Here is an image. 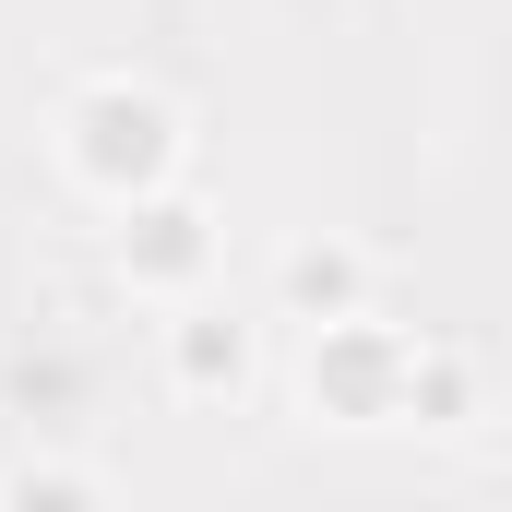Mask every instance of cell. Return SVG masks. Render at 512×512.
I'll use <instances>...</instances> for the list:
<instances>
[{
  "mask_svg": "<svg viewBox=\"0 0 512 512\" xmlns=\"http://www.w3.org/2000/svg\"><path fill=\"white\" fill-rule=\"evenodd\" d=\"M60 167L120 215V203H143V191H179V179H191V120H179L167 84L96 72V84L60 96Z\"/></svg>",
  "mask_w": 512,
  "mask_h": 512,
  "instance_id": "cell-1",
  "label": "cell"
},
{
  "mask_svg": "<svg viewBox=\"0 0 512 512\" xmlns=\"http://www.w3.org/2000/svg\"><path fill=\"white\" fill-rule=\"evenodd\" d=\"M405 370H417V334H393V322H322L310 334V417H334V429H405Z\"/></svg>",
  "mask_w": 512,
  "mask_h": 512,
  "instance_id": "cell-2",
  "label": "cell"
},
{
  "mask_svg": "<svg viewBox=\"0 0 512 512\" xmlns=\"http://www.w3.org/2000/svg\"><path fill=\"white\" fill-rule=\"evenodd\" d=\"M215 251H227V227H215V203H203L191 179L120 203V274L143 286V298H191V286L215 274Z\"/></svg>",
  "mask_w": 512,
  "mask_h": 512,
  "instance_id": "cell-3",
  "label": "cell"
},
{
  "mask_svg": "<svg viewBox=\"0 0 512 512\" xmlns=\"http://www.w3.org/2000/svg\"><path fill=\"white\" fill-rule=\"evenodd\" d=\"M274 310L286 322H358L370 310V251H346V239H298V251H274Z\"/></svg>",
  "mask_w": 512,
  "mask_h": 512,
  "instance_id": "cell-4",
  "label": "cell"
},
{
  "mask_svg": "<svg viewBox=\"0 0 512 512\" xmlns=\"http://www.w3.org/2000/svg\"><path fill=\"white\" fill-rule=\"evenodd\" d=\"M251 370H262L251 322H227V310H179L167 322V382L179 393H251Z\"/></svg>",
  "mask_w": 512,
  "mask_h": 512,
  "instance_id": "cell-5",
  "label": "cell"
},
{
  "mask_svg": "<svg viewBox=\"0 0 512 512\" xmlns=\"http://www.w3.org/2000/svg\"><path fill=\"white\" fill-rule=\"evenodd\" d=\"M477 417V370L453 358V346H417V370H405V429H465Z\"/></svg>",
  "mask_w": 512,
  "mask_h": 512,
  "instance_id": "cell-6",
  "label": "cell"
},
{
  "mask_svg": "<svg viewBox=\"0 0 512 512\" xmlns=\"http://www.w3.org/2000/svg\"><path fill=\"white\" fill-rule=\"evenodd\" d=\"M0 512H108V489H96L72 453H24V465L0 477Z\"/></svg>",
  "mask_w": 512,
  "mask_h": 512,
  "instance_id": "cell-7",
  "label": "cell"
}]
</instances>
